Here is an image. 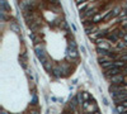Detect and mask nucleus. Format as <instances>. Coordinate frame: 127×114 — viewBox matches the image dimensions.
Wrapping results in <instances>:
<instances>
[{
  "label": "nucleus",
  "instance_id": "f257e3e1",
  "mask_svg": "<svg viewBox=\"0 0 127 114\" xmlns=\"http://www.w3.org/2000/svg\"><path fill=\"white\" fill-rule=\"evenodd\" d=\"M36 55H37V57H38V60L43 63V66L46 63H48L47 57H46V52H44L43 47H41V46H36Z\"/></svg>",
  "mask_w": 127,
  "mask_h": 114
},
{
  "label": "nucleus",
  "instance_id": "f03ea898",
  "mask_svg": "<svg viewBox=\"0 0 127 114\" xmlns=\"http://www.w3.org/2000/svg\"><path fill=\"white\" fill-rule=\"evenodd\" d=\"M97 48L109 52V48H111L109 47V42L108 41H104V39H98V41H97Z\"/></svg>",
  "mask_w": 127,
  "mask_h": 114
},
{
  "label": "nucleus",
  "instance_id": "7ed1b4c3",
  "mask_svg": "<svg viewBox=\"0 0 127 114\" xmlns=\"http://www.w3.org/2000/svg\"><path fill=\"white\" fill-rule=\"evenodd\" d=\"M111 82L113 84V85H119V84L125 82V76H122L121 74L116 75V76H112V77H111Z\"/></svg>",
  "mask_w": 127,
  "mask_h": 114
},
{
  "label": "nucleus",
  "instance_id": "20e7f679",
  "mask_svg": "<svg viewBox=\"0 0 127 114\" xmlns=\"http://www.w3.org/2000/svg\"><path fill=\"white\" fill-rule=\"evenodd\" d=\"M113 99H114V103H116V104H122L123 101L127 100V91H125V93L119 94V95L113 96Z\"/></svg>",
  "mask_w": 127,
  "mask_h": 114
},
{
  "label": "nucleus",
  "instance_id": "39448f33",
  "mask_svg": "<svg viewBox=\"0 0 127 114\" xmlns=\"http://www.w3.org/2000/svg\"><path fill=\"white\" fill-rule=\"evenodd\" d=\"M119 72H121V68L119 67H111L109 70H106V75L108 76H116V75H119Z\"/></svg>",
  "mask_w": 127,
  "mask_h": 114
},
{
  "label": "nucleus",
  "instance_id": "423d86ee",
  "mask_svg": "<svg viewBox=\"0 0 127 114\" xmlns=\"http://www.w3.org/2000/svg\"><path fill=\"white\" fill-rule=\"evenodd\" d=\"M108 41H111V42H117V41H118L117 30H116V32H112L111 34H108Z\"/></svg>",
  "mask_w": 127,
  "mask_h": 114
},
{
  "label": "nucleus",
  "instance_id": "0eeeda50",
  "mask_svg": "<svg viewBox=\"0 0 127 114\" xmlns=\"http://www.w3.org/2000/svg\"><path fill=\"white\" fill-rule=\"evenodd\" d=\"M68 56H71L72 58H78V56H79V53L76 52V50L75 48H69L68 50Z\"/></svg>",
  "mask_w": 127,
  "mask_h": 114
},
{
  "label": "nucleus",
  "instance_id": "6e6552de",
  "mask_svg": "<svg viewBox=\"0 0 127 114\" xmlns=\"http://www.w3.org/2000/svg\"><path fill=\"white\" fill-rule=\"evenodd\" d=\"M104 18H106V17H104L103 14H95L94 17L92 18V22H93V23H98V22H100V20L104 19Z\"/></svg>",
  "mask_w": 127,
  "mask_h": 114
},
{
  "label": "nucleus",
  "instance_id": "1a4fd4ad",
  "mask_svg": "<svg viewBox=\"0 0 127 114\" xmlns=\"http://www.w3.org/2000/svg\"><path fill=\"white\" fill-rule=\"evenodd\" d=\"M127 65H126V62H125V61H122V60H116L114 61V67H119V68H121V67H126Z\"/></svg>",
  "mask_w": 127,
  "mask_h": 114
},
{
  "label": "nucleus",
  "instance_id": "9d476101",
  "mask_svg": "<svg viewBox=\"0 0 127 114\" xmlns=\"http://www.w3.org/2000/svg\"><path fill=\"white\" fill-rule=\"evenodd\" d=\"M26 57H27V53H23V55H22V57H19V61H20L22 67H23V68H26V67H27V63H26Z\"/></svg>",
  "mask_w": 127,
  "mask_h": 114
},
{
  "label": "nucleus",
  "instance_id": "9b49d317",
  "mask_svg": "<svg viewBox=\"0 0 127 114\" xmlns=\"http://www.w3.org/2000/svg\"><path fill=\"white\" fill-rule=\"evenodd\" d=\"M10 28L14 30V32H17V33H19L20 32V29H19V27L15 24V23H12V24H10Z\"/></svg>",
  "mask_w": 127,
  "mask_h": 114
},
{
  "label": "nucleus",
  "instance_id": "f8f14e48",
  "mask_svg": "<svg viewBox=\"0 0 127 114\" xmlns=\"http://www.w3.org/2000/svg\"><path fill=\"white\" fill-rule=\"evenodd\" d=\"M83 98H84V101H88L89 99H90V96H89V94L86 93V91H84V93H83Z\"/></svg>",
  "mask_w": 127,
  "mask_h": 114
},
{
  "label": "nucleus",
  "instance_id": "ddd939ff",
  "mask_svg": "<svg viewBox=\"0 0 127 114\" xmlns=\"http://www.w3.org/2000/svg\"><path fill=\"white\" fill-rule=\"evenodd\" d=\"M86 5H88V1H84V3H81V4H78V8L81 10V9H83V8H85Z\"/></svg>",
  "mask_w": 127,
  "mask_h": 114
},
{
  "label": "nucleus",
  "instance_id": "4468645a",
  "mask_svg": "<svg viewBox=\"0 0 127 114\" xmlns=\"http://www.w3.org/2000/svg\"><path fill=\"white\" fill-rule=\"evenodd\" d=\"M32 104H33V105H36V104H37V96H36V95H33V100H32Z\"/></svg>",
  "mask_w": 127,
  "mask_h": 114
},
{
  "label": "nucleus",
  "instance_id": "2eb2a0df",
  "mask_svg": "<svg viewBox=\"0 0 127 114\" xmlns=\"http://www.w3.org/2000/svg\"><path fill=\"white\" fill-rule=\"evenodd\" d=\"M121 60H122V61H125V62H126V61H127V53H125V55H122Z\"/></svg>",
  "mask_w": 127,
  "mask_h": 114
},
{
  "label": "nucleus",
  "instance_id": "dca6fc26",
  "mask_svg": "<svg viewBox=\"0 0 127 114\" xmlns=\"http://www.w3.org/2000/svg\"><path fill=\"white\" fill-rule=\"evenodd\" d=\"M81 53H83V55H85V48L83 47V46H81Z\"/></svg>",
  "mask_w": 127,
  "mask_h": 114
},
{
  "label": "nucleus",
  "instance_id": "f3484780",
  "mask_svg": "<svg viewBox=\"0 0 127 114\" xmlns=\"http://www.w3.org/2000/svg\"><path fill=\"white\" fill-rule=\"evenodd\" d=\"M103 103L106 104V105H108V101H107V99H106V98H103Z\"/></svg>",
  "mask_w": 127,
  "mask_h": 114
},
{
  "label": "nucleus",
  "instance_id": "a211bd4d",
  "mask_svg": "<svg viewBox=\"0 0 127 114\" xmlns=\"http://www.w3.org/2000/svg\"><path fill=\"white\" fill-rule=\"evenodd\" d=\"M125 84L127 85V76H125Z\"/></svg>",
  "mask_w": 127,
  "mask_h": 114
},
{
  "label": "nucleus",
  "instance_id": "6ab92c4d",
  "mask_svg": "<svg viewBox=\"0 0 127 114\" xmlns=\"http://www.w3.org/2000/svg\"><path fill=\"white\" fill-rule=\"evenodd\" d=\"M0 114H8V113H6L5 110H1V113H0Z\"/></svg>",
  "mask_w": 127,
  "mask_h": 114
},
{
  "label": "nucleus",
  "instance_id": "aec40b11",
  "mask_svg": "<svg viewBox=\"0 0 127 114\" xmlns=\"http://www.w3.org/2000/svg\"><path fill=\"white\" fill-rule=\"evenodd\" d=\"M31 114H40V113H38V112H32Z\"/></svg>",
  "mask_w": 127,
  "mask_h": 114
},
{
  "label": "nucleus",
  "instance_id": "412c9836",
  "mask_svg": "<svg viewBox=\"0 0 127 114\" xmlns=\"http://www.w3.org/2000/svg\"><path fill=\"white\" fill-rule=\"evenodd\" d=\"M123 70H125V71L127 72V66H126V67H123Z\"/></svg>",
  "mask_w": 127,
  "mask_h": 114
},
{
  "label": "nucleus",
  "instance_id": "4be33fe9",
  "mask_svg": "<svg viewBox=\"0 0 127 114\" xmlns=\"http://www.w3.org/2000/svg\"><path fill=\"white\" fill-rule=\"evenodd\" d=\"M84 114H92V112H86V113H84Z\"/></svg>",
  "mask_w": 127,
  "mask_h": 114
}]
</instances>
